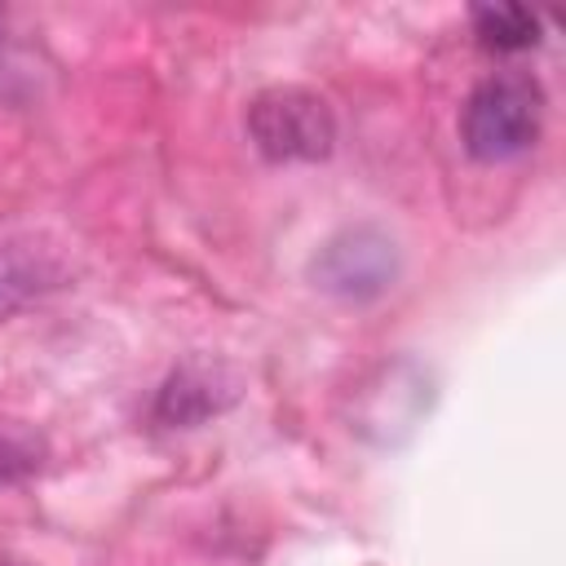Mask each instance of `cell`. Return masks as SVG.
<instances>
[{
	"label": "cell",
	"mask_w": 566,
	"mask_h": 566,
	"mask_svg": "<svg viewBox=\"0 0 566 566\" xmlns=\"http://www.w3.org/2000/svg\"><path fill=\"white\" fill-rule=\"evenodd\" d=\"M248 133L274 164H314L336 146V115L323 93L301 84L261 88L248 106Z\"/></svg>",
	"instance_id": "7a4b0ae2"
},
{
	"label": "cell",
	"mask_w": 566,
	"mask_h": 566,
	"mask_svg": "<svg viewBox=\"0 0 566 566\" xmlns=\"http://www.w3.org/2000/svg\"><path fill=\"white\" fill-rule=\"evenodd\" d=\"M310 279L340 301H371L398 279V243L380 226H349L318 248Z\"/></svg>",
	"instance_id": "3957f363"
},
{
	"label": "cell",
	"mask_w": 566,
	"mask_h": 566,
	"mask_svg": "<svg viewBox=\"0 0 566 566\" xmlns=\"http://www.w3.org/2000/svg\"><path fill=\"white\" fill-rule=\"evenodd\" d=\"M40 279H44V270H40L31 256H22V252H0V318L13 314L22 301H31V296L40 292Z\"/></svg>",
	"instance_id": "52a82bcc"
},
{
	"label": "cell",
	"mask_w": 566,
	"mask_h": 566,
	"mask_svg": "<svg viewBox=\"0 0 566 566\" xmlns=\"http://www.w3.org/2000/svg\"><path fill=\"white\" fill-rule=\"evenodd\" d=\"M234 394H239V385H234V376L226 367H217V363H186V367H177L164 380L155 416L164 424H172V429H190V424L226 411L234 402Z\"/></svg>",
	"instance_id": "277c9868"
},
{
	"label": "cell",
	"mask_w": 566,
	"mask_h": 566,
	"mask_svg": "<svg viewBox=\"0 0 566 566\" xmlns=\"http://www.w3.org/2000/svg\"><path fill=\"white\" fill-rule=\"evenodd\" d=\"M539 115H544V93L531 75L504 71L482 80L460 115V137L464 150L482 164H500L535 146L539 137Z\"/></svg>",
	"instance_id": "6da1fadb"
},
{
	"label": "cell",
	"mask_w": 566,
	"mask_h": 566,
	"mask_svg": "<svg viewBox=\"0 0 566 566\" xmlns=\"http://www.w3.org/2000/svg\"><path fill=\"white\" fill-rule=\"evenodd\" d=\"M44 460H49V442H44V433H40L35 424H27V420L0 411V486L40 473Z\"/></svg>",
	"instance_id": "8992f818"
},
{
	"label": "cell",
	"mask_w": 566,
	"mask_h": 566,
	"mask_svg": "<svg viewBox=\"0 0 566 566\" xmlns=\"http://www.w3.org/2000/svg\"><path fill=\"white\" fill-rule=\"evenodd\" d=\"M469 18H473L478 40L495 53H522L539 44V18L522 4H478Z\"/></svg>",
	"instance_id": "5b68a950"
}]
</instances>
